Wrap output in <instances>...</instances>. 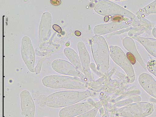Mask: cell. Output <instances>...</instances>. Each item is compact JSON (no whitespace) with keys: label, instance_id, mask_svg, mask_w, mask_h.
<instances>
[{"label":"cell","instance_id":"14","mask_svg":"<svg viewBox=\"0 0 156 117\" xmlns=\"http://www.w3.org/2000/svg\"><path fill=\"white\" fill-rule=\"evenodd\" d=\"M98 110V108L96 107L92 110L76 117H95Z\"/></svg>","mask_w":156,"mask_h":117},{"label":"cell","instance_id":"15","mask_svg":"<svg viewBox=\"0 0 156 117\" xmlns=\"http://www.w3.org/2000/svg\"><path fill=\"white\" fill-rule=\"evenodd\" d=\"M127 58L130 63L133 64H135L136 62V59L134 55L131 53L128 52L126 54Z\"/></svg>","mask_w":156,"mask_h":117},{"label":"cell","instance_id":"8","mask_svg":"<svg viewBox=\"0 0 156 117\" xmlns=\"http://www.w3.org/2000/svg\"><path fill=\"white\" fill-rule=\"evenodd\" d=\"M138 80L146 91L156 99V81L153 77L148 73H144L139 76Z\"/></svg>","mask_w":156,"mask_h":117},{"label":"cell","instance_id":"18","mask_svg":"<svg viewBox=\"0 0 156 117\" xmlns=\"http://www.w3.org/2000/svg\"><path fill=\"white\" fill-rule=\"evenodd\" d=\"M50 3L54 5L58 6L61 4V2L60 0H51Z\"/></svg>","mask_w":156,"mask_h":117},{"label":"cell","instance_id":"10","mask_svg":"<svg viewBox=\"0 0 156 117\" xmlns=\"http://www.w3.org/2000/svg\"><path fill=\"white\" fill-rule=\"evenodd\" d=\"M133 38L142 44L148 52L156 58V40L155 39L140 37L136 35Z\"/></svg>","mask_w":156,"mask_h":117},{"label":"cell","instance_id":"4","mask_svg":"<svg viewBox=\"0 0 156 117\" xmlns=\"http://www.w3.org/2000/svg\"><path fill=\"white\" fill-rule=\"evenodd\" d=\"M21 51L22 58L29 70L32 73L36 72L34 51L30 39L27 36L22 39Z\"/></svg>","mask_w":156,"mask_h":117},{"label":"cell","instance_id":"17","mask_svg":"<svg viewBox=\"0 0 156 117\" xmlns=\"http://www.w3.org/2000/svg\"><path fill=\"white\" fill-rule=\"evenodd\" d=\"M53 29L58 33H61L62 32V29L57 24H54L53 26Z\"/></svg>","mask_w":156,"mask_h":117},{"label":"cell","instance_id":"22","mask_svg":"<svg viewBox=\"0 0 156 117\" xmlns=\"http://www.w3.org/2000/svg\"><path fill=\"white\" fill-rule=\"evenodd\" d=\"M109 20V17L108 16H106L105 17V18H104V21H105V22H108Z\"/></svg>","mask_w":156,"mask_h":117},{"label":"cell","instance_id":"6","mask_svg":"<svg viewBox=\"0 0 156 117\" xmlns=\"http://www.w3.org/2000/svg\"><path fill=\"white\" fill-rule=\"evenodd\" d=\"M51 66L55 71L59 73L77 76L85 81L86 79L87 80V78L85 75L66 61L56 60L52 63Z\"/></svg>","mask_w":156,"mask_h":117},{"label":"cell","instance_id":"16","mask_svg":"<svg viewBox=\"0 0 156 117\" xmlns=\"http://www.w3.org/2000/svg\"><path fill=\"white\" fill-rule=\"evenodd\" d=\"M112 20L113 22H118L122 21H126L128 19L120 15H116L113 16L112 18Z\"/></svg>","mask_w":156,"mask_h":117},{"label":"cell","instance_id":"9","mask_svg":"<svg viewBox=\"0 0 156 117\" xmlns=\"http://www.w3.org/2000/svg\"><path fill=\"white\" fill-rule=\"evenodd\" d=\"M51 24V17L50 14L45 12L43 15L39 30V40L41 44L46 40L50 30Z\"/></svg>","mask_w":156,"mask_h":117},{"label":"cell","instance_id":"11","mask_svg":"<svg viewBox=\"0 0 156 117\" xmlns=\"http://www.w3.org/2000/svg\"><path fill=\"white\" fill-rule=\"evenodd\" d=\"M64 54L78 70H79L81 73H84L79 57L73 54L70 50H69L68 48L65 49Z\"/></svg>","mask_w":156,"mask_h":117},{"label":"cell","instance_id":"12","mask_svg":"<svg viewBox=\"0 0 156 117\" xmlns=\"http://www.w3.org/2000/svg\"><path fill=\"white\" fill-rule=\"evenodd\" d=\"M156 13V1L153 2L144 9H140L137 13L138 16H147L151 14Z\"/></svg>","mask_w":156,"mask_h":117},{"label":"cell","instance_id":"3","mask_svg":"<svg viewBox=\"0 0 156 117\" xmlns=\"http://www.w3.org/2000/svg\"><path fill=\"white\" fill-rule=\"evenodd\" d=\"M154 108L151 104L138 102L130 104L115 111V114L124 117H145L151 115Z\"/></svg>","mask_w":156,"mask_h":117},{"label":"cell","instance_id":"5","mask_svg":"<svg viewBox=\"0 0 156 117\" xmlns=\"http://www.w3.org/2000/svg\"><path fill=\"white\" fill-rule=\"evenodd\" d=\"M96 107V104L92 101H87L75 104L62 108L60 112V117H73L79 115Z\"/></svg>","mask_w":156,"mask_h":117},{"label":"cell","instance_id":"19","mask_svg":"<svg viewBox=\"0 0 156 117\" xmlns=\"http://www.w3.org/2000/svg\"><path fill=\"white\" fill-rule=\"evenodd\" d=\"M42 62L41 61H40L37 64V66L36 68V73H40L41 71Z\"/></svg>","mask_w":156,"mask_h":117},{"label":"cell","instance_id":"2","mask_svg":"<svg viewBox=\"0 0 156 117\" xmlns=\"http://www.w3.org/2000/svg\"><path fill=\"white\" fill-rule=\"evenodd\" d=\"M42 83L45 87L53 89H82L86 88V83L67 76L50 75L44 77Z\"/></svg>","mask_w":156,"mask_h":117},{"label":"cell","instance_id":"1","mask_svg":"<svg viewBox=\"0 0 156 117\" xmlns=\"http://www.w3.org/2000/svg\"><path fill=\"white\" fill-rule=\"evenodd\" d=\"M91 96L89 90L80 92L64 91L51 94L45 99V103L48 107L60 108L74 105Z\"/></svg>","mask_w":156,"mask_h":117},{"label":"cell","instance_id":"23","mask_svg":"<svg viewBox=\"0 0 156 117\" xmlns=\"http://www.w3.org/2000/svg\"><path fill=\"white\" fill-rule=\"evenodd\" d=\"M110 117H113V115H111Z\"/></svg>","mask_w":156,"mask_h":117},{"label":"cell","instance_id":"13","mask_svg":"<svg viewBox=\"0 0 156 117\" xmlns=\"http://www.w3.org/2000/svg\"><path fill=\"white\" fill-rule=\"evenodd\" d=\"M147 66L148 70L156 77V61L151 60L148 62Z\"/></svg>","mask_w":156,"mask_h":117},{"label":"cell","instance_id":"21","mask_svg":"<svg viewBox=\"0 0 156 117\" xmlns=\"http://www.w3.org/2000/svg\"><path fill=\"white\" fill-rule=\"evenodd\" d=\"M75 34V35L77 36H80L81 35V32L79 31H76Z\"/></svg>","mask_w":156,"mask_h":117},{"label":"cell","instance_id":"20","mask_svg":"<svg viewBox=\"0 0 156 117\" xmlns=\"http://www.w3.org/2000/svg\"><path fill=\"white\" fill-rule=\"evenodd\" d=\"M102 117H109V113L106 106L105 107V114Z\"/></svg>","mask_w":156,"mask_h":117},{"label":"cell","instance_id":"7","mask_svg":"<svg viewBox=\"0 0 156 117\" xmlns=\"http://www.w3.org/2000/svg\"><path fill=\"white\" fill-rule=\"evenodd\" d=\"M20 98L22 113L25 117H34L35 104L30 93L27 90L23 91Z\"/></svg>","mask_w":156,"mask_h":117}]
</instances>
